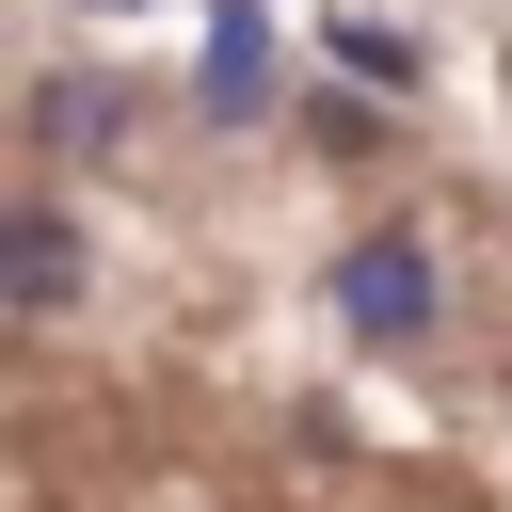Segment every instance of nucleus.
<instances>
[{
    "label": "nucleus",
    "mask_w": 512,
    "mask_h": 512,
    "mask_svg": "<svg viewBox=\"0 0 512 512\" xmlns=\"http://www.w3.org/2000/svg\"><path fill=\"white\" fill-rule=\"evenodd\" d=\"M336 320H352L368 352H416V336H432V240H416V224H368V240L336 256Z\"/></svg>",
    "instance_id": "f257e3e1"
},
{
    "label": "nucleus",
    "mask_w": 512,
    "mask_h": 512,
    "mask_svg": "<svg viewBox=\"0 0 512 512\" xmlns=\"http://www.w3.org/2000/svg\"><path fill=\"white\" fill-rule=\"evenodd\" d=\"M0 304H16V320H64V304H80V224H64L48 192L0 224Z\"/></svg>",
    "instance_id": "f03ea898"
},
{
    "label": "nucleus",
    "mask_w": 512,
    "mask_h": 512,
    "mask_svg": "<svg viewBox=\"0 0 512 512\" xmlns=\"http://www.w3.org/2000/svg\"><path fill=\"white\" fill-rule=\"evenodd\" d=\"M192 96H208L224 128L272 96V16H256V0H208V64H192Z\"/></svg>",
    "instance_id": "7ed1b4c3"
},
{
    "label": "nucleus",
    "mask_w": 512,
    "mask_h": 512,
    "mask_svg": "<svg viewBox=\"0 0 512 512\" xmlns=\"http://www.w3.org/2000/svg\"><path fill=\"white\" fill-rule=\"evenodd\" d=\"M336 64L384 80V96H416V32H384V16H336Z\"/></svg>",
    "instance_id": "20e7f679"
},
{
    "label": "nucleus",
    "mask_w": 512,
    "mask_h": 512,
    "mask_svg": "<svg viewBox=\"0 0 512 512\" xmlns=\"http://www.w3.org/2000/svg\"><path fill=\"white\" fill-rule=\"evenodd\" d=\"M96 16H144V0H96Z\"/></svg>",
    "instance_id": "39448f33"
}]
</instances>
